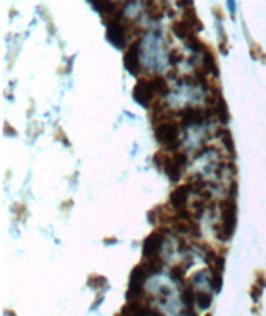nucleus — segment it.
Listing matches in <instances>:
<instances>
[{"label": "nucleus", "mask_w": 266, "mask_h": 316, "mask_svg": "<svg viewBox=\"0 0 266 316\" xmlns=\"http://www.w3.org/2000/svg\"><path fill=\"white\" fill-rule=\"evenodd\" d=\"M140 43H142V35L135 37L133 42L130 43L127 52H125V67L135 77H140V73L143 72L142 68V60H140Z\"/></svg>", "instance_id": "obj_1"}, {"label": "nucleus", "mask_w": 266, "mask_h": 316, "mask_svg": "<svg viewBox=\"0 0 266 316\" xmlns=\"http://www.w3.org/2000/svg\"><path fill=\"white\" fill-rule=\"evenodd\" d=\"M171 32L178 37V39H182L183 42L187 40L190 35L197 34V30L193 29V25L190 24V22L185 20V19L173 20V22H171Z\"/></svg>", "instance_id": "obj_2"}, {"label": "nucleus", "mask_w": 266, "mask_h": 316, "mask_svg": "<svg viewBox=\"0 0 266 316\" xmlns=\"http://www.w3.org/2000/svg\"><path fill=\"white\" fill-rule=\"evenodd\" d=\"M213 303V295L208 290H198L197 291V306L200 309H208Z\"/></svg>", "instance_id": "obj_3"}, {"label": "nucleus", "mask_w": 266, "mask_h": 316, "mask_svg": "<svg viewBox=\"0 0 266 316\" xmlns=\"http://www.w3.org/2000/svg\"><path fill=\"white\" fill-rule=\"evenodd\" d=\"M266 286V278L264 276H259L256 281H254V285L251 286V298L254 301H259V298H261V293H263V288Z\"/></svg>", "instance_id": "obj_4"}, {"label": "nucleus", "mask_w": 266, "mask_h": 316, "mask_svg": "<svg viewBox=\"0 0 266 316\" xmlns=\"http://www.w3.org/2000/svg\"><path fill=\"white\" fill-rule=\"evenodd\" d=\"M88 285L92 288H97V290H100V288H103L107 285V280L103 276H90L88 278Z\"/></svg>", "instance_id": "obj_5"}, {"label": "nucleus", "mask_w": 266, "mask_h": 316, "mask_svg": "<svg viewBox=\"0 0 266 316\" xmlns=\"http://www.w3.org/2000/svg\"><path fill=\"white\" fill-rule=\"evenodd\" d=\"M230 2V14L231 17H235V0H228Z\"/></svg>", "instance_id": "obj_6"}]
</instances>
